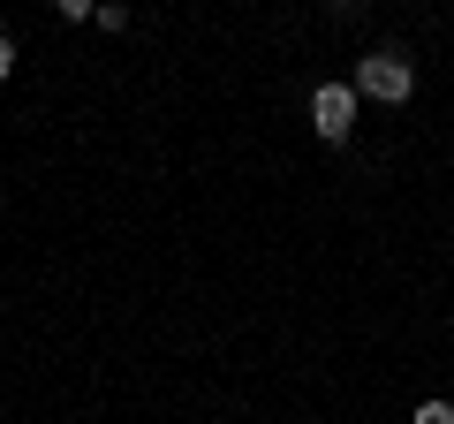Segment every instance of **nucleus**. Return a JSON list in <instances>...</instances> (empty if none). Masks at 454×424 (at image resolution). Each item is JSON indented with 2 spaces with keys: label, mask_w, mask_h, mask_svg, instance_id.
Returning a JSON list of instances; mask_svg holds the SVG:
<instances>
[{
  "label": "nucleus",
  "mask_w": 454,
  "mask_h": 424,
  "mask_svg": "<svg viewBox=\"0 0 454 424\" xmlns=\"http://www.w3.org/2000/svg\"><path fill=\"white\" fill-rule=\"evenodd\" d=\"M348 83H356V98L402 106V98L417 91V68H409V53H402V46H372V53L356 61V76H348Z\"/></svg>",
  "instance_id": "1"
},
{
  "label": "nucleus",
  "mask_w": 454,
  "mask_h": 424,
  "mask_svg": "<svg viewBox=\"0 0 454 424\" xmlns=\"http://www.w3.org/2000/svg\"><path fill=\"white\" fill-rule=\"evenodd\" d=\"M310 130L325 145H348V130H356V83H318L310 91Z\"/></svg>",
  "instance_id": "2"
},
{
  "label": "nucleus",
  "mask_w": 454,
  "mask_h": 424,
  "mask_svg": "<svg viewBox=\"0 0 454 424\" xmlns=\"http://www.w3.org/2000/svg\"><path fill=\"white\" fill-rule=\"evenodd\" d=\"M91 23H98V31H129V8H121V0H98Z\"/></svg>",
  "instance_id": "3"
},
{
  "label": "nucleus",
  "mask_w": 454,
  "mask_h": 424,
  "mask_svg": "<svg viewBox=\"0 0 454 424\" xmlns=\"http://www.w3.org/2000/svg\"><path fill=\"white\" fill-rule=\"evenodd\" d=\"M409 424H454V402H417V417Z\"/></svg>",
  "instance_id": "4"
},
{
  "label": "nucleus",
  "mask_w": 454,
  "mask_h": 424,
  "mask_svg": "<svg viewBox=\"0 0 454 424\" xmlns=\"http://www.w3.org/2000/svg\"><path fill=\"white\" fill-rule=\"evenodd\" d=\"M53 16H61V23H83V16H98V0H53Z\"/></svg>",
  "instance_id": "5"
},
{
  "label": "nucleus",
  "mask_w": 454,
  "mask_h": 424,
  "mask_svg": "<svg viewBox=\"0 0 454 424\" xmlns=\"http://www.w3.org/2000/svg\"><path fill=\"white\" fill-rule=\"evenodd\" d=\"M16 76V31H0V83Z\"/></svg>",
  "instance_id": "6"
},
{
  "label": "nucleus",
  "mask_w": 454,
  "mask_h": 424,
  "mask_svg": "<svg viewBox=\"0 0 454 424\" xmlns=\"http://www.w3.org/2000/svg\"><path fill=\"white\" fill-rule=\"evenodd\" d=\"M333 8H364V0H333Z\"/></svg>",
  "instance_id": "7"
}]
</instances>
